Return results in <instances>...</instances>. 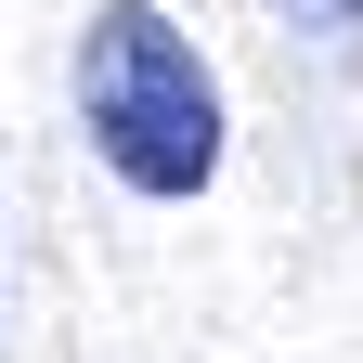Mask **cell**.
Here are the masks:
<instances>
[{"label": "cell", "mask_w": 363, "mask_h": 363, "mask_svg": "<svg viewBox=\"0 0 363 363\" xmlns=\"http://www.w3.org/2000/svg\"><path fill=\"white\" fill-rule=\"evenodd\" d=\"M78 130L143 208H195L220 182V78L156 0H104L78 39Z\"/></svg>", "instance_id": "1"}, {"label": "cell", "mask_w": 363, "mask_h": 363, "mask_svg": "<svg viewBox=\"0 0 363 363\" xmlns=\"http://www.w3.org/2000/svg\"><path fill=\"white\" fill-rule=\"evenodd\" d=\"M272 13H286V26H298L337 78H363V0H272Z\"/></svg>", "instance_id": "2"}]
</instances>
